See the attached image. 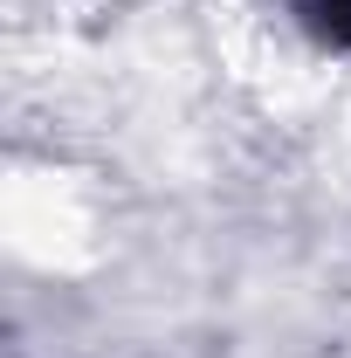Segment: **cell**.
Masks as SVG:
<instances>
[{
    "label": "cell",
    "mask_w": 351,
    "mask_h": 358,
    "mask_svg": "<svg viewBox=\"0 0 351 358\" xmlns=\"http://www.w3.org/2000/svg\"><path fill=\"white\" fill-rule=\"evenodd\" d=\"M296 14H303V28L317 42L351 48V0H296Z\"/></svg>",
    "instance_id": "obj_1"
}]
</instances>
